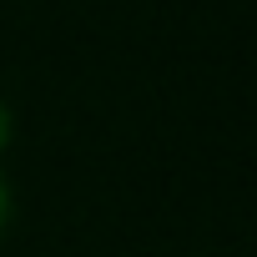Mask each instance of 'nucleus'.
Segmentation results:
<instances>
[{
	"label": "nucleus",
	"mask_w": 257,
	"mask_h": 257,
	"mask_svg": "<svg viewBox=\"0 0 257 257\" xmlns=\"http://www.w3.org/2000/svg\"><path fill=\"white\" fill-rule=\"evenodd\" d=\"M6 222H11V182L0 172V232H6Z\"/></svg>",
	"instance_id": "2"
},
{
	"label": "nucleus",
	"mask_w": 257,
	"mask_h": 257,
	"mask_svg": "<svg viewBox=\"0 0 257 257\" xmlns=\"http://www.w3.org/2000/svg\"><path fill=\"white\" fill-rule=\"evenodd\" d=\"M11 142H16V116H11V106H6V101H0V152H6Z\"/></svg>",
	"instance_id": "1"
}]
</instances>
